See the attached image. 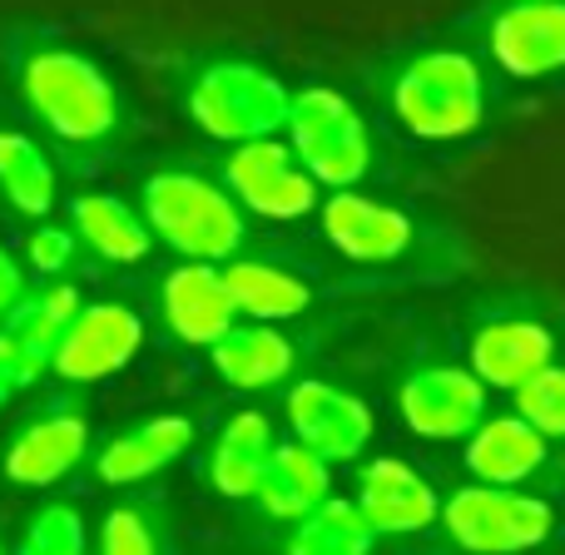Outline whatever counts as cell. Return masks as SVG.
<instances>
[{
    "mask_svg": "<svg viewBox=\"0 0 565 555\" xmlns=\"http://www.w3.org/2000/svg\"><path fill=\"white\" fill-rule=\"evenodd\" d=\"M501 79L477 45H422L382 75V99L402 135L422 145H461L497 115Z\"/></svg>",
    "mask_w": 565,
    "mask_h": 555,
    "instance_id": "1",
    "label": "cell"
},
{
    "mask_svg": "<svg viewBox=\"0 0 565 555\" xmlns=\"http://www.w3.org/2000/svg\"><path fill=\"white\" fill-rule=\"evenodd\" d=\"M318 224L332 254H342L358 268H372V274H422L431 282H447L477 264L461 228L422 218L402 204L362 194V189L328 194L318 209Z\"/></svg>",
    "mask_w": 565,
    "mask_h": 555,
    "instance_id": "2",
    "label": "cell"
},
{
    "mask_svg": "<svg viewBox=\"0 0 565 555\" xmlns=\"http://www.w3.org/2000/svg\"><path fill=\"white\" fill-rule=\"evenodd\" d=\"M565 352V308L541 288H491L467 308V367L516 392Z\"/></svg>",
    "mask_w": 565,
    "mask_h": 555,
    "instance_id": "3",
    "label": "cell"
},
{
    "mask_svg": "<svg viewBox=\"0 0 565 555\" xmlns=\"http://www.w3.org/2000/svg\"><path fill=\"white\" fill-rule=\"evenodd\" d=\"M20 95L35 119L65 145H105L119 129V89L89 55L70 45H40L20 65Z\"/></svg>",
    "mask_w": 565,
    "mask_h": 555,
    "instance_id": "4",
    "label": "cell"
},
{
    "mask_svg": "<svg viewBox=\"0 0 565 555\" xmlns=\"http://www.w3.org/2000/svg\"><path fill=\"white\" fill-rule=\"evenodd\" d=\"M145 224L189 264H228L244 244V209L228 189L209 184L189 169H164L145 179Z\"/></svg>",
    "mask_w": 565,
    "mask_h": 555,
    "instance_id": "5",
    "label": "cell"
},
{
    "mask_svg": "<svg viewBox=\"0 0 565 555\" xmlns=\"http://www.w3.org/2000/svg\"><path fill=\"white\" fill-rule=\"evenodd\" d=\"M441 531L461 555H531L546 551L561 531L556 497L546 491H511L461 481L441 497Z\"/></svg>",
    "mask_w": 565,
    "mask_h": 555,
    "instance_id": "6",
    "label": "cell"
},
{
    "mask_svg": "<svg viewBox=\"0 0 565 555\" xmlns=\"http://www.w3.org/2000/svg\"><path fill=\"white\" fill-rule=\"evenodd\" d=\"M288 145L298 154V164L322 189H332V194L338 189H358L372 174V164H377V145H372V129L362 119V109L342 89H328V85L292 89Z\"/></svg>",
    "mask_w": 565,
    "mask_h": 555,
    "instance_id": "7",
    "label": "cell"
},
{
    "mask_svg": "<svg viewBox=\"0 0 565 555\" xmlns=\"http://www.w3.org/2000/svg\"><path fill=\"white\" fill-rule=\"evenodd\" d=\"M292 89L274 70L254 60H214L189 85V115L209 139L248 145V139H274L288 129Z\"/></svg>",
    "mask_w": 565,
    "mask_h": 555,
    "instance_id": "8",
    "label": "cell"
},
{
    "mask_svg": "<svg viewBox=\"0 0 565 555\" xmlns=\"http://www.w3.org/2000/svg\"><path fill=\"white\" fill-rule=\"evenodd\" d=\"M477 50L501 85L565 75V0H491L477 15Z\"/></svg>",
    "mask_w": 565,
    "mask_h": 555,
    "instance_id": "9",
    "label": "cell"
},
{
    "mask_svg": "<svg viewBox=\"0 0 565 555\" xmlns=\"http://www.w3.org/2000/svg\"><path fill=\"white\" fill-rule=\"evenodd\" d=\"M461 467L481 487H511V491H565V451L531 427L516 407L491 412L467 441H461Z\"/></svg>",
    "mask_w": 565,
    "mask_h": 555,
    "instance_id": "10",
    "label": "cell"
},
{
    "mask_svg": "<svg viewBox=\"0 0 565 555\" xmlns=\"http://www.w3.org/2000/svg\"><path fill=\"white\" fill-rule=\"evenodd\" d=\"M397 412L422 441H467L491 417V387L467 362H412L397 382Z\"/></svg>",
    "mask_w": 565,
    "mask_h": 555,
    "instance_id": "11",
    "label": "cell"
},
{
    "mask_svg": "<svg viewBox=\"0 0 565 555\" xmlns=\"http://www.w3.org/2000/svg\"><path fill=\"white\" fill-rule=\"evenodd\" d=\"M224 184L238 199V209H248L258 218H274V224L308 218L312 209H322V194H318L322 184L298 164L292 145H282L278 135L234 145V154L224 159Z\"/></svg>",
    "mask_w": 565,
    "mask_h": 555,
    "instance_id": "12",
    "label": "cell"
},
{
    "mask_svg": "<svg viewBox=\"0 0 565 555\" xmlns=\"http://www.w3.org/2000/svg\"><path fill=\"white\" fill-rule=\"evenodd\" d=\"M288 427H292V441H302L308 451H318L322 461L338 467V461H358L367 451L377 417H372V407L358 392L308 377L288 392Z\"/></svg>",
    "mask_w": 565,
    "mask_h": 555,
    "instance_id": "13",
    "label": "cell"
},
{
    "mask_svg": "<svg viewBox=\"0 0 565 555\" xmlns=\"http://www.w3.org/2000/svg\"><path fill=\"white\" fill-rule=\"evenodd\" d=\"M139 348H145V318L135 308H125V302H89L70 322L50 372L85 387V382H105L115 372H125L139 357Z\"/></svg>",
    "mask_w": 565,
    "mask_h": 555,
    "instance_id": "14",
    "label": "cell"
},
{
    "mask_svg": "<svg viewBox=\"0 0 565 555\" xmlns=\"http://www.w3.org/2000/svg\"><path fill=\"white\" fill-rule=\"evenodd\" d=\"M79 292L70 282H45V288L25 292V298L10 308V318L0 322V352H6L10 372L25 382H35L40 372L55 367V352L65 342L70 322L79 318Z\"/></svg>",
    "mask_w": 565,
    "mask_h": 555,
    "instance_id": "15",
    "label": "cell"
},
{
    "mask_svg": "<svg viewBox=\"0 0 565 555\" xmlns=\"http://www.w3.org/2000/svg\"><path fill=\"white\" fill-rule=\"evenodd\" d=\"M352 501L362 506V516L372 521L377 536H417V531L441 521V491L402 457L367 461Z\"/></svg>",
    "mask_w": 565,
    "mask_h": 555,
    "instance_id": "16",
    "label": "cell"
},
{
    "mask_svg": "<svg viewBox=\"0 0 565 555\" xmlns=\"http://www.w3.org/2000/svg\"><path fill=\"white\" fill-rule=\"evenodd\" d=\"M159 312L169 332L189 348H214L228 328L238 322L234 292L224 282V264H179L159 288Z\"/></svg>",
    "mask_w": 565,
    "mask_h": 555,
    "instance_id": "17",
    "label": "cell"
},
{
    "mask_svg": "<svg viewBox=\"0 0 565 555\" xmlns=\"http://www.w3.org/2000/svg\"><path fill=\"white\" fill-rule=\"evenodd\" d=\"M89 447V417L75 407H50L35 421L15 431V441L6 447V477L15 487H55L60 477L79 467Z\"/></svg>",
    "mask_w": 565,
    "mask_h": 555,
    "instance_id": "18",
    "label": "cell"
},
{
    "mask_svg": "<svg viewBox=\"0 0 565 555\" xmlns=\"http://www.w3.org/2000/svg\"><path fill=\"white\" fill-rule=\"evenodd\" d=\"M214 372L238 392H268L292 377L298 367V342L278 322H234L224 338L209 348Z\"/></svg>",
    "mask_w": 565,
    "mask_h": 555,
    "instance_id": "19",
    "label": "cell"
},
{
    "mask_svg": "<svg viewBox=\"0 0 565 555\" xmlns=\"http://www.w3.org/2000/svg\"><path fill=\"white\" fill-rule=\"evenodd\" d=\"M194 447V421L189 417H149L139 427L119 431L95 461V477L105 487H139V481L159 477L164 467H174L184 451Z\"/></svg>",
    "mask_w": 565,
    "mask_h": 555,
    "instance_id": "20",
    "label": "cell"
},
{
    "mask_svg": "<svg viewBox=\"0 0 565 555\" xmlns=\"http://www.w3.org/2000/svg\"><path fill=\"white\" fill-rule=\"evenodd\" d=\"M328 471H332V461H322L318 451H308L302 441H278L254 501L264 506V516L292 521V526H298L302 516H312V511L332 497Z\"/></svg>",
    "mask_w": 565,
    "mask_h": 555,
    "instance_id": "21",
    "label": "cell"
},
{
    "mask_svg": "<svg viewBox=\"0 0 565 555\" xmlns=\"http://www.w3.org/2000/svg\"><path fill=\"white\" fill-rule=\"evenodd\" d=\"M274 427H268L264 412H238L224 421L214 451H209V477L214 491L228 501H254L258 481H264L268 461H274Z\"/></svg>",
    "mask_w": 565,
    "mask_h": 555,
    "instance_id": "22",
    "label": "cell"
},
{
    "mask_svg": "<svg viewBox=\"0 0 565 555\" xmlns=\"http://www.w3.org/2000/svg\"><path fill=\"white\" fill-rule=\"evenodd\" d=\"M224 282L234 292L238 318L254 322H288L312 308V282L298 268L268 264V258H228Z\"/></svg>",
    "mask_w": 565,
    "mask_h": 555,
    "instance_id": "23",
    "label": "cell"
},
{
    "mask_svg": "<svg viewBox=\"0 0 565 555\" xmlns=\"http://www.w3.org/2000/svg\"><path fill=\"white\" fill-rule=\"evenodd\" d=\"M70 228L75 238L99 254L105 264H145L149 248H154V234H149L145 214H135L129 204H119L115 194H79L75 214H70Z\"/></svg>",
    "mask_w": 565,
    "mask_h": 555,
    "instance_id": "24",
    "label": "cell"
},
{
    "mask_svg": "<svg viewBox=\"0 0 565 555\" xmlns=\"http://www.w3.org/2000/svg\"><path fill=\"white\" fill-rule=\"evenodd\" d=\"M0 194L25 218H45L55 209V169L45 149L20 129H0Z\"/></svg>",
    "mask_w": 565,
    "mask_h": 555,
    "instance_id": "25",
    "label": "cell"
},
{
    "mask_svg": "<svg viewBox=\"0 0 565 555\" xmlns=\"http://www.w3.org/2000/svg\"><path fill=\"white\" fill-rule=\"evenodd\" d=\"M377 531L358 501L328 497L312 516H302L288 536V555H372Z\"/></svg>",
    "mask_w": 565,
    "mask_h": 555,
    "instance_id": "26",
    "label": "cell"
},
{
    "mask_svg": "<svg viewBox=\"0 0 565 555\" xmlns=\"http://www.w3.org/2000/svg\"><path fill=\"white\" fill-rule=\"evenodd\" d=\"M511 407L565 451V352L551 362V367H541L526 387L511 392Z\"/></svg>",
    "mask_w": 565,
    "mask_h": 555,
    "instance_id": "27",
    "label": "cell"
},
{
    "mask_svg": "<svg viewBox=\"0 0 565 555\" xmlns=\"http://www.w3.org/2000/svg\"><path fill=\"white\" fill-rule=\"evenodd\" d=\"M15 555H85V521H79V511L65 506V501L35 511Z\"/></svg>",
    "mask_w": 565,
    "mask_h": 555,
    "instance_id": "28",
    "label": "cell"
},
{
    "mask_svg": "<svg viewBox=\"0 0 565 555\" xmlns=\"http://www.w3.org/2000/svg\"><path fill=\"white\" fill-rule=\"evenodd\" d=\"M99 555H159V531L145 506H115L99 526Z\"/></svg>",
    "mask_w": 565,
    "mask_h": 555,
    "instance_id": "29",
    "label": "cell"
},
{
    "mask_svg": "<svg viewBox=\"0 0 565 555\" xmlns=\"http://www.w3.org/2000/svg\"><path fill=\"white\" fill-rule=\"evenodd\" d=\"M75 228H55V224H45V228H35L30 234V244H25V258L35 264V274H45V278H60L70 268V258H75Z\"/></svg>",
    "mask_w": 565,
    "mask_h": 555,
    "instance_id": "30",
    "label": "cell"
},
{
    "mask_svg": "<svg viewBox=\"0 0 565 555\" xmlns=\"http://www.w3.org/2000/svg\"><path fill=\"white\" fill-rule=\"evenodd\" d=\"M25 298V268L10 248H0V318H10V308Z\"/></svg>",
    "mask_w": 565,
    "mask_h": 555,
    "instance_id": "31",
    "label": "cell"
},
{
    "mask_svg": "<svg viewBox=\"0 0 565 555\" xmlns=\"http://www.w3.org/2000/svg\"><path fill=\"white\" fill-rule=\"evenodd\" d=\"M0 555H6V546H0Z\"/></svg>",
    "mask_w": 565,
    "mask_h": 555,
    "instance_id": "32",
    "label": "cell"
}]
</instances>
